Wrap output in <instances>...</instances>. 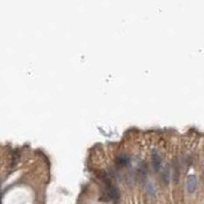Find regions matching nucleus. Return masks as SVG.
<instances>
[{
	"instance_id": "f257e3e1",
	"label": "nucleus",
	"mask_w": 204,
	"mask_h": 204,
	"mask_svg": "<svg viewBox=\"0 0 204 204\" xmlns=\"http://www.w3.org/2000/svg\"><path fill=\"white\" fill-rule=\"evenodd\" d=\"M196 186H197V180L195 176H190L187 181V189L190 193H193L196 190Z\"/></svg>"
}]
</instances>
